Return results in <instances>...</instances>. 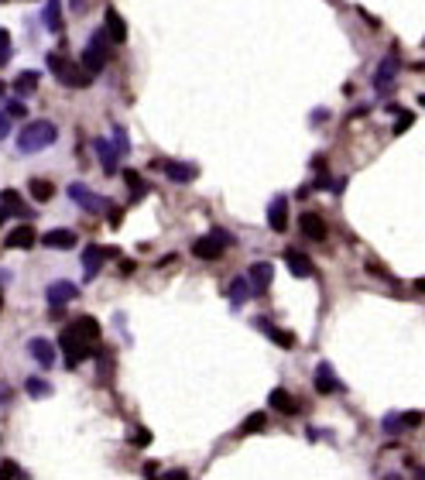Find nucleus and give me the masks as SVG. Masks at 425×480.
<instances>
[{
    "label": "nucleus",
    "mask_w": 425,
    "mask_h": 480,
    "mask_svg": "<svg viewBox=\"0 0 425 480\" xmlns=\"http://www.w3.org/2000/svg\"><path fill=\"white\" fill-rule=\"evenodd\" d=\"M58 141V127L52 120H31V124H24L18 134V148L24 154L31 151H41V148H48V144H55Z\"/></svg>",
    "instance_id": "nucleus-1"
},
{
    "label": "nucleus",
    "mask_w": 425,
    "mask_h": 480,
    "mask_svg": "<svg viewBox=\"0 0 425 480\" xmlns=\"http://www.w3.org/2000/svg\"><path fill=\"white\" fill-rule=\"evenodd\" d=\"M62 350V357H65V367H79V361H86L90 353H93V340H86L76 326H65L58 333V346Z\"/></svg>",
    "instance_id": "nucleus-2"
},
{
    "label": "nucleus",
    "mask_w": 425,
    "mask_h": 480,
    "mask_svg": "<svg viewBox=\"0 0 425 480\" xmlns=\"http://www.w3.org/2000/svg\"><path fill=\"white\" fill-rule=\"evenodd\" d=\"M48 69H52L58 82H62V86H69V90H79V86H90V82H93V76H86V73H82V65L69 62L65 55H48Z\"/></svg>",
    "instance_id": "nucleus-3"
},
{
    "label": "nucleus",
    "mask_w": 425,
    "mask_h": 480,
    "mask_svg": "<svg viewBox=\"0 0 425 480\" xmlns=\"http://www.w3.org/2000/svg\"><path fill=\"white\" fill-rule=\"evenodd\" d=\"M107 58H110V45H107V31H93V38L86 45V52H82V73L86 76H97L103 73V65H107Z\"/></svg>",
    "instance_id": "nucleus-4"
},
{
    "label": "nucleus",
    "mask_w": 425,
    "mask_h": 480,
    "mask_svg": "<svg viewBox=\"0 0 425 480\" xmlns=\"http://www.w3.org/2000/svg\"><path fill=\"white\" fill-rule=\"evenodd\" d=\"M227 244H233V237L227 230H212L210 237H199L193 244V254L195 257H203V261H216L220 254H223V247Z\"/></svg>",
    "instance_id": "nucleus-5"
},
{
    "label": "nucleus",
    "mask_w": 425,
    "mask_h": 480,
    "mask_svg": "<svg viewBox=\"0 0 425 480\" xmlns=\"http://www.w3.org/2000/svg\"><path fill=\"white\" fill-rule=\"evenodd\" d=\"M155 169L168 175L175 186H189V182L195 178V165H182V161H172V158H158Z\"/></svg>",
    "instance_id": "nucleus-6"
},
{
    "label": "nucleus",
    "mask_w": 425,
    "mask_h": 480,
    "mask_svg": "<svg viewBox=\"0 0 425 480\" xmlns=\"http://www.w3.org/2000/svg\"><path fill=\"white\" fill-rule=\"evenodd\" d=\"M110 257H117L114 247H97V244H90V247L82 250V265H86L82 278H86V282H90V278H97V271L103 268V261H110Z\"/></svg>",
    "instance_id": "nucleus-7"
},
{
    "label": "nucleus",
    "mask_w": 425,
    "mask_h": 480,
    "mask_svg": "<svg viewBox=\"0 0 425 480\" xmlns=\"http://www.w3.org/2000/svg\"><path fill=\"white\" fill-rule=\"evenodd\" d=\"M69 196H72V199H76V203H79V206H82L86 213H107V206H110L103 196L90 192L86 186H79V182H72V186H69Z\"/></svg>",
    "instance_id": "nucleus-8"
},
{
    "label": "nucleus",
    "mask_w": 425,
    "mask_h": 480,
    "mask_svg": "<svg viewBox=\"0 0 425 480\" xmlns=\"http://www.w3.org/2000/svg\"><path fill=\"white\" fill-rule=\"evenodd\" d=\"M271 265L268 261H257V265H251V271H247V285H251V295H264L271 285Z\"/></svg>",
    "instance_id": "nucleus-9"
},
{
    "label": "nucleus",
    "mask_w": 425,
    "mask_h": 480,
    "mask_svg": "<svg viewBox=\"0 0 425 480\" xmlns=\"http://www.w3.org/2000/svg\"><path fill=\"white\" fill-rule=\"evenodd\" d=\"M76 295H79V288L72 282H52L48 285V306H52V312H58L65 302H72Z\"/></svg>",
    "instance_id": "nucleus-10"
},
{
    "label": "nucleus",
    "mask_w": 425,
    "mask_h": 480,
    "mask_svg": "<svg viewBox=\"0 0 425 480\" xmlns=\"http://www.w3.org/2000/svg\"><path fill=\"white\" fill-rule=\"evenodd\" d=\"M298 230L306 233L309 240H323L329 233V227H326V220L319 216V213H302V220H298Z\"/></svg>",
    "instance_id": "nucleus-11"
},
{
    "label": "nucleus",
    "mask_w": 425,
    "mask_h": 480,
    "mask_svg": "<svg viewBox=\"0 0 425 480\" xmlns=\"http://www.w3.org/2000/svg\"><path fill=\"white\" fill-rule=\"evenodd\" d=\"M285 261H289V271L295 274V278H312V274H316L312 261L306 257V254H302V250L289 247V250H285Z\"/></svg>",
    "instance_id": "nucleus-12"
},
{
    "label": "nucleus",
    "mask_w": 425,
    "mask_h": 480,
    "mask_svg": "<svg viewBox=\"0 0 425 480\" xmlns=\"http://www.w3.org/2000/svg\"><path fill=\"white\" fill-rule=\"evenodd\" d=\"M28 353L38 361L41 367H52L55 364V343H48V340H41V336H35L31 343H28Z\"/></svg>",
    "instance_id": "nucleus-13"
},
{
    "label": "nucleus",
    "mask_w": 425,
    "mask_h": 480,
    "mask_svg": "<svg viewBox=\"0 0 425 480\" xmlns=\"http://www.w3.org/2000/svg\"><path fill=\"white\" fill-rule=\"evenodd\" d=\"M93 151L99 154V165H103V172L107 175H114L117 172V148L107 141V137H97L93 141Z\"/></svg>",
    "instance_id": "nucleus-14"
},
{
    "label": "nucleus",
    "mask_w": 425,
    "mask_h": 480,
    "mask_svg": "<svg viewBox=\"0 0 425 480\" xmlns=\"http://www.w3.org/2000/svg\"><path fill=\"white\" fill-rule=\"evenodd\" d=\"M268 223H271V230H285L289 227V199L285 196H278L274 203H271V210H268Z\"/></svg>",
    "instance_id": "nucleus-15"
},
{
    "label": "nucleus",
    "mask_w": 425,
    "mask_h": 480,
    "mask_svg": "<svg viewBox=\"0 0 425 480\" xmlns=\"http://www.w3.org/2000/svg\"><path fill=\"white\" fill-rule=\"evenodd\" d=\"M41 244L45 247H52V250H72L76 247V233L72 230H48V233H41Z\"/></svg>",
    "instance_id": "nucleus-16"
},
{
    "label": "nucleus",
    "mask_w": 425,
    "mask_h": 480,
    "mask_svg": "<svg viewBox=\"0 0 425 480\" xmlns=\"http://www.w3.org/2000/svg\"><path fill=\"white\" fill-rule=\"evenodd\" d=\"M107 35H110V41H117V45L127 41V24H124V18L117 14L114 7H107Z\"/></svg>",
    "instance_id": "nucleus-17"
},
{
    "label": "nucleus",
    "mask_w": 425,
    "mask_h": 480,
    "mask_svg": "<svg viewBox=\"0 0 425 480\" xmlns=\"http://www.w3.org/2000/svg\"><path fill=\"white\" fill-rule=\"evenodd\" d=\"M268 402L274 405V408H278L281 415H295V412H298V405H295V398H291V395L285 391V388H274V391L268 395Z\"/></svg>",
    "instance_id": "nucleus-18"
},
{
    "label": "nucleus",
    "mask_w": 425,
    "mask_h": 480,
    "mask_svg": "<svg viewBox=\"0 0 425 480\" xmlns=\"http://www.w3.org/2000/svg\"><path fill=\"white\" fill-rule=\"evenodd\" d=\"M419 422H422V415H419V412H405V415H387V419H384V432L398 436V432H402V425H419Z\"/></svg>",
    "instance_id": "nucleus-19"
},
{
    "label": "nucleus",
    "mask_w": 425,
    "mask_h": 480,
    "mask_svg": "<svg viewBox=\"0 0 425 480\" xmlns=\"http://www.w3.org/2000/svg\"><path fill=\"white\" fill-rule=\"evenodd\" d=\"M38 240V233L31 230V227H18V230L7 237V247H14V250H24V247H31Z\"/></svg>",
    "instance_id": "nucleus-20"
},
{
    "label": "nucleus",
    "mask_w": 425,
    "mask_h": 480,
    "mask_svg": "<svg viewBox=\"0 0 425 480\" xmlns=\"http://www.w3.org/2000/svg\"><path fill=\"white\" fill-rule=\"evenodd\" d=\"M336 388H340V384L333 378V367L319 364V370H316V391H319V395H329V391H336Z\"/></svg>",
    "instance_id": "nucleus-21"
},
{
    "label": "nucleus",
    "mask_w": 425,
    "mask_h": 480,
    "mask_svg": "<svg viewBox=\"0 0 425 480\" xmlns=\"http://www.w3.org/2000/svg\"><path fill=\"white\" fill-rule=\"evenodd\" d=\"M72 326H76L79 333L86 336V340H93V343H97V340H99V323H97V319H93V316H79V319H76V323H72Z\"/></svg>",
    "instance_id": "nucleus-22"
},
{
    "label": "nucleus",
    "mask_w": 425,
    "mask_h": 480,
    "mask_svg": "<svg viewBox=\"0 0 425 480\" xmlns=\"http://www.w3.org/2000/svg\"><path fill=\"white\" fill-rule=\"evenodd\" d=\"M394 65H398V62H394V52H391V55H387L384 62L377 65V79H374V82H377V90H384L387 82L394 79Z\"/></svg>",
    "instance_id": "nucleus-23"
},
{
    "label": "nucleus",
    "mask_w": 425,
    "mask_h": 480,
    "mask_svg": "<svg viewBox=\"0 0 425 480\" xmlns=\"http://www.w3.org/2000/svg\"><path fill=\"white\" fill-rule=\"evenodd\" d=\"M28 192H31V199H35V203H48L55 189H52V182H45V178H31Z\"/></svg>",
    "instance_id": "nucleus-24"
},
{
    "label": "nucleus",
    "mask_w": 425,
    "mask_h": 480,
    "mask_svg": "<svg viewBox=\"0 0 425 480\" xmlns=\"http://www.w3.org/2000/svg\"><path fill=\"white\" fill-rule=\"evenodd\" d=\"M261 329L268 333V336L274 340V343H281V346H285V350H291V346H295V336H291V333H285V329H274V326L268 323V319H261Z\"/></svg>",
    "instance_id": "nucleus-25"
},
{
    "label": "nucleus",
    "mask_w": 425,
    "mask_h": 480,
    "mask_svg": "<svg viewBox=\"0 0 425 480\" xmlns=\"http://www.w3.org/2000/svg\"><path fill=\"white\" fill-rule=\"evenodd\" d=\"M124 182L131 186V196H134V199L148 196V182H144V178H141V175H137L134 169H127V172H124Z\"/></svg>",
    "instance_id": "nucleus-26"
},
{
    "label": "nucleus",
    "mask_w": 425,
    "mask_h": 480,
    "mask_svg": "<svg viewBox=\"0 0 425 480\" xmlns=\"http://www.w3.org/2000/svg\"><path fill=\"white\" fill-rule=\"evenodd\" d=\"M0 203L7 206V213H21V216L28 213V210H24V199H21L14 189H4V192H0Z\"/></svg>",
    "instance_id": "nucleus-27"
},
{
    "label": "nucleus",
    "mask_w": 425,
    "mask_h": 480,
    "mask_svg": "<svg viewBox=\"0 0 425 480\" xmlns=\"http://www.w3.org/2000/svg\"><path fill=\"white\" fill-rule=\"evenodd\" d=\"M35 86H38V73H31V69H28V73H21V76L14 79V90H18V96H28Z\"/></svg>",
    "instance_id": "nucleus-28"
},
{
    "label": "nucleus",
    "mask_w": 425,
    "mask_h": 480,
    "mask_svg": "<svg viewBox=\"0 0 425 480\" xmlns=\"http://www.w3.org/2000/svg\"><path fill=\"white\" fill-rule=\"evenodd\" d=\"M45 28H48V31H62V18H58V0H48V7H45Z\"/></svg>",
    "instance_id": "nucleus-29"
},
{
    "label": "nucleus",
    "mask_w": 425,
    "mask_h": 480,
    "mask_svg": "<svg viewBox=\"0 0 425 480\" xmlns=\"http://www.w3.org/2000/svg\"><path fill=\"white\" fill-rule=\"evenodd\" d=\"M264 425H268V415H264V412H254L251 419H244V425H240V432H244V436H247V432H261Z\"/></svg>",
    "instance_id": "nucleus-30"
},
{
    "label": "nucleus",
    "mask_w": 425,
    "mask_h": 480,
    "mask_svg": "<svg viewBox=\"0 0 425 480\" xmlns=\"http://www.w3.org/2000/svg\"><path fill=\"white\" fill-rule=\"evenodd\" d=\"M230 295H233V306H240L244 302V295H251V285H247V278H237L230 285Z\"/></svg>",
    "instance_id": "nucleus-31"
},
{
    "label": "nucleus",
    "mask_w": 425,
    "mask_h": 480,
    "mask_svg": "<svg viewBox=\"0 0 425 480\" xmlns=\"http://www.w3.org/2000/svg\"><path fill=\"white\" fill-rule=\"evenodd\" d=\"M28 395H35V398H45V395H52V384L38 381V378H28Z\"/></svg>",
    "instance_id": "nucleus-32"
},
{
    "label": "nucleus",
    "mask_w": 425,
    "mask_h": 480,
    "mask_svg": "<svg viewBox=\"0 0 425 480\" xmlns=\"http://www.w3.org/2000/svg\"><path fill=\"white\" fill-rule=\"evenodd\" d=\"M4 62H11V31L7 28H0V65Z\"/></svg>",
    "instance_id": "nucleus-33"
},
{
    "label": "nucleus",
    "mask_w": 425,
    "mask_h": 480,
    "mask_svg": "<svg viewBox=\"0 0 425 480\" xmlns=\"http://www.w3.org/2000/svg\"><path fill=\"white\" fill-rule=\"evenodd\" d=\"M131 442H134V446H151V432H148V429H141V425H137L134 432H131Z\"/></svg>",
    "instance_id": "nucleus-34"
},
{
    "label": "nucleus",
    "mask_w": 425,
    "mask_h": 480,
    "mask_svg": "<svg viewBox=\"0 0 425 480\" xmlns=\"http://www.w3.org/2000/svg\"><path fill=\"white\" fill-rule=\"evenodd\" d=\"M0 477H24V470H21L18 463H0Z\"/></svg>",
    "instance_id": "nucleus-35"
},
{
    "label": "nucleus",
    "mask_w": 425,
    "mask_h": 480,
    "mask_svg": "<svg viewBox=\"0 0 425 480\" xmlns=\"http://www.w3.org/2000/svg\"><path fill=\"white\" fill-rule=\"evenodd\" d=\"M411 124H415V114H402L398 117V124H394V134H405Z\"/></svg>",
    "instance_id": "nucleus-36"
},
{
    "label": "nucleus",
    "mask_w": 425,
    "mask_h": 480,
    "mask_svg": "<svg viewBox=\"0 0 425 480\" xmlns=\"http://www.w3.org/2000/svg\"><path fill=\"white\" fill-rule=\"evenodd\" d=\"M114 141H117V154H127V134H124V127H114Z\"/></svg>",
    "instance_id": "nucleus-37"
},
{
    "label": "nucleus",
    "mask_w": 425,
    "mask_h": 480,
    "mask_svg": "<svg viewBox=\"0 0 425 480\" xmlns=\"http://www.w3.org/2000/svg\"><path fill=\"white\" fill-rule=\"evenodd\" d=\"M24 114H28V107H24L21 100H11V103H7V117H24Z\"/></svg>",
    "instance_id": "nucleus-38"
},
{
    "label": "nucleus",
    "mask_w": 425,
    "mask_h": 480,
    "mask_svg": "<svg viewBox=\"0 0 425 480\" xmlns=\"http://www.w3.org/2000/svg\"><path fill=\"white\" fill-rule=\"evenodd\" d=\"M7 134H11V117H7V114H0V141H4Z\"/></svg>",
    "instance_id": "nucleus-39"
},
{
    "label": "nucleus",
    "mask_w": 425,
    "mask_h": 480,
    "mask_svg": "<svg viewBox=\"0 0 425 480\" xmlns=\"http://www.w3.org/2000/svg\"><path fill=\"white\" fill-rule=\"evenodd\" d=\"M4 220H7V210H0V223H4Z\"/></svg>",
    "instance_id": "nucleus-40"
},
{
    "label": "nucleus",
    "mask_w": 425,
    "mask_h": 480,
    "mask_svg": "<svg viewBox=\"0 0 425 480\" xmlns=\"http://www.w3.org/2000/svg\"><path fill=\"white\" fill-rule=\"evenodd\" d=\"M4 398H7V391H0V402H4Z\"/></svg>",
    "instance_id": "nucleus-41"
},
{
    "label": "nucleus",
    "mask_w": 425,
    "mask_h": 480,
    "mask_svg": "<svg viewBox=\"0 0 425 480\" xmlns=\"http://www.w3.org/2000/svg\"><path fill=\"white\" fill-rule=\"evenodd\" d=\"M0 309H4V292H0Z\"/></svg>",
    "instance_id": "nucleus-42"
}]
</instances>
